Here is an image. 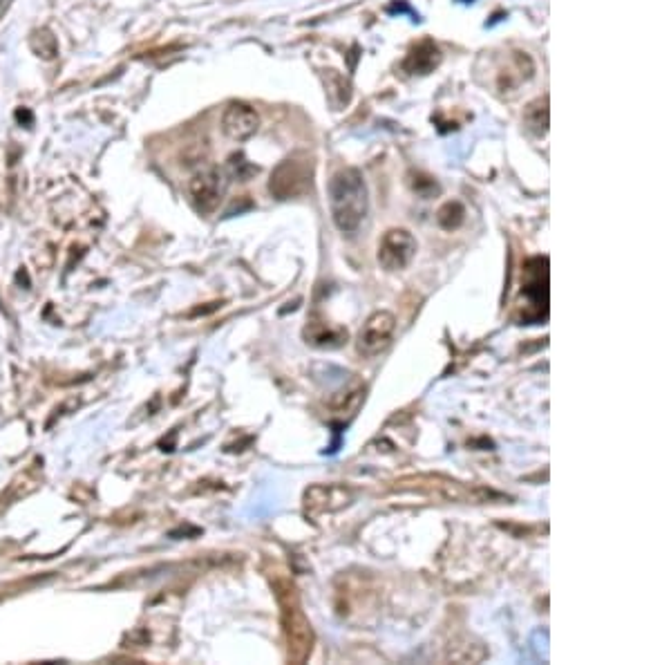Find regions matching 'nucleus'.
I'll list each match as a JSON object with an SVG mask.
<instances>
[{
	"instance_id": "f257e3e1",
	"label": "nucleus",
	"mask_w": 671,
	"mask_h": 665,
	"mask_svg": "<svg viewBox=\"0 0 671 665\" xmlns=\"http://www.w3.org/2000/svg\"><path fill=\"white\" fill-rule=\"evenodd\" d=\"M329 211L338 231L354 233L370 211V193L358 168H340L329 180Z\"/></svg>"
},
{
	"instance_id": "f03ea898",
	"label": "nucleus",
	"mask_w": 671,
	"mask_h": 665,
	"mask_svg": "<svg viewBox=\"0 0 671 665\" xmlns=\"http://www.w3.org/2000/svg\"><path fill=\"white\" fill-rule=\"evenodd\" d=\"M278 596L282 605V627H285L289 659L296 663H305L311 650H314V630H311V623L305 612L300 610L294 587L282 589Z\"/></svg>"
},
{
	"instance_id": "7ed1b4c3",
	"label": "nucleus",
	"mask_w": 671,
	"mask_h": 665,
	"mask_svg": "<svg viewBox=\"0 0 671 665\" xmlns=\"http://www.w3.org/2000/svg\"><path fill=\"white\" fill-rule=\"evenodd\" d=\"M522 298L526 301L522 321L526 325L546 321L548 316V256H533L522 267Z\"/></svg>"
},
{
	"instance_id": "20e7f679",
	"label": "nucleus",
	"mask_w": 671,
	"mask_h": 665,
	"mask_svg": "<svg viewBox=\"0 0 671 665\" xmlns=\"http://www.w3.org/2000/svg\"><path fill=\"white\" fill-rule=\"evenodd\" d=\"M314 164L307 157H287L276 166L269 180V193L276 200H294L311 189Z\"/></svg>"
},
{
	"instance_id": "39448f33",
	"label": "nucleus",
	"mask_w": 671,
	"mask_h": 665,
	"mask_svg": "<svg viewBox=\"0 0 671 665\" xmlns=\"http://www.w3.org/2000/svg\"><path fill=\"white\" fill-rule=\"evenodd\" d=\"M226 186H229V175L217 166H204L200 171L191 175L186 184L188 200H191L193 209L197 213H213L220 206Z\"/></svg>"
},
{
	"instance_id": "423d86ee",
	"label": "nucleus",
	"mask_w": 671,
	"mask_h": 665,
	"mask_svg": "<svg viewBox=\"0 0 671 665\" xmlns=\"http://www.w3.org/2000/svg\"><path fill=\"white\" fill-rule=\"evenodd\" d=\"M396 332V316L387 309H378L363 323L361 332H358L356 350L363 354L365 359H374L383 354L394 339Z\"/></svg>"
},
{
	"instance_id": "0eeeda50",
	"label": "nucleus",
	"mask_w": 671,
	"mask_h": 665,
	"mask_svg": "<svg viewBox=\"0 0 671 665\" xmlns=\"http://www.w3.org/2000/svg\"><path fill=\"white\" fill-rule=\"evenodd\" d=\"M417 238L408 229H390L378 242V265L385 271H403L417 256Z\"/></svg>"
},
{
	"instance_id": "6e6552de",
	"label": "nucleus",
	"mask_w": 671,
	"mask_h": 665,
	"mask_svg": "<svg viewBox=\"0 0 671 665\" xmlns=\"http://www.w3.org/2000/svg\"><path fill=\"white\" fill-rule=\"evenodd\" d=\"M222 130L231 142H247L260 130V115L249 103L233 101L222 115Z\"/></svg>"
},
{
	"instance_id": "1a4fd4ad",
	"label": "nucleus",
	"mask_w": 671,
	"mask_h": 665,
	"mask_svg": "<svg viewBox=\"0 0 671 665\" xmlns=\"http://www.w3.org/2000/svg\"><path fill=\"white\" fill-rule=\"evenodd\" d=\"M352 502V491L338 484H318L305 491V507L309 513H334Z\"/></svg>"
},
{
	"instance_id": "9d476101",
	"label": "nucleus",
	"mask_w": 671,
	"mask_h": 665,
	"mask_svg": "<svg viewBox=\"0 0 671 665\" xmlns=\"http://www.w3.org/2000/svg\"><path fill=\"white\" fill-rule=\"evenodd\" d=\"M443 61L441 48L432 39H423L417 45H412L403 61V72L412 74V77H428L434 70L439 68Z\"/></svg>"
},
{
	"instance_id": "9b49d317",
	"label": "nucleus",
	"mask_w": 671,
	"mask_h": 665,
	"mask_svg": "<svg viewBox=\"0 0 671 665\" xmlns=\"http://www.w3.org/2000/svg\"><path fill=\"white\" fill-rule=\"evenodd\" d=\"M305 341L314 348H323V350H334L340 348V345L347 343V330L345 327H338L334 323L325 321L320 316H311L305 327Z\"/></svg>"
},
{
	"instance_id": "f8f14e48",
	"label": "nucleus",
	"mask_w": 671,
	"mask_h": 665,
	"mask_svg": "<svg viewBox=\"0 0 671 665\" xmlns=\"http://www.w3.org/2000/svg\"><path fill=\"white\" fill-rule=\"evenodd\" d=\"M535 74V63L526 52H513L510 54V68L499 72L497 77V88L506 90H517L522 83L531 81Z\"/></svg>"
},
{
	"instance_id": "ddd939ff",
	"label": "nucleus",
	"mask_w": 671,
	"mask_h": 665,
	"mask_svg": "<svg viewBox=\"0 0 671 665\" xmlns=\"http://www.w3.org/2000/svg\"><path fill=\"white\" fill-rule=\"evenodd\" d=\"M524 126L535 137H544L548 133V126H551V103H548V95L533 99L524 108Z\"/></svg>"
},
{
	"instance_id": "4468645a",
	"label": "nucleus",
	"mask_w": 671,
	"mask_h": 665,
	"mask_svg": "<svg viewBox=\"0 0 671 665\" xmlns=\"http://www.w3.org/2000/svg\"><path fill=\"white\" fill-rule=\"evenodd\" d=\"M30 50L39 56L41 61H54L59 56V39H56L52 30L39 27L30 34Z\"/></svg>"
},
{
	"instance_id": "2eb2a0df",
	"label": "nucleus",
	"mask_w": 671,
	"mask_h": 665,
	"mask_svg": "<svg viewBox=\"0 0 671 665\" xmlns=\"http://www.w3.org/2000/svg\"><path fill=\"white\" fill-rule=\"evenodd\" d=\"M463 220H466V206H463L459 200H450L446 204H441V209L437 211V224L443 231H457Z\"/></svg>"
},
{
	"instance_id": "dca6fc26",
	"label": "nucleus",
	"mask_w": 671,
	"mask_h": 665,
	"mask_svg": "<svg viewBox=\"0 0 671 665\" xmlns=\"http://www.w3.org/2000/svg\"><path fill=\"white\" fill-rule=\"evenodd\" d=\"M327 95L332 99L336 110L345 108L352 99V86L345 77H340L336 70H327Z\"/></svg>"
},
{
	"instance_id": "f3484780",
	"label": "nucleus",
	"mask_w": 671,
	"mask_h": 665,
	"mask_svg": "<svg viewBox=\"0 0 671 665\" xmlns=\"http://www.w3.org/2000/svg\"><path fill=\"white\" fill-rule=\"evenodd\" d=\"M226 175L235 177L240 182H249L253 175H258V166H253L242 153H235L229 157V166H226Z\"/></svg>"
},
{
	"instance_id": "a211bd4d",
	"label": "nucleus",
	"mask_w": 671,
	"mask_h": 665,
	"mask_svg": "<svg viewBox=\"0 0 671 665\" xmlns=\"http://www.w3.org/2000/svg\"><path fill=\"white\" fill-rule=\"evenodd\" d=\"M410 186H412L414 193L421 195V198H432V195H437L441 191V186L437 184L434 177L419 173V171L410 175Z\"/></svg>"
},
{
	"instance_id": "6ab92c4d",
	"label": "nucleus",
	"mask_w": 671,
	"mask_h": 665,
	"mask_svg": "<svg viewBox=\"0 0 671 665\" xmlns=\"http://www.w3.org/2000/svg\"><path fill=\"white\" fill-rule=\"evenodd\" d=\"M387 12H390V14H410L412 16V21H421V18H419V14H414L412 12V9H410V5L408 3H405V0H396V3L394 5H390V7H387Z\"/></svg>"
},
{
	"instance_id": "aec40b11",
	"label": "nucleus",
	"mask_w": 671,
	"mask_h": 665,
	"mask_svg": "<svg viewBox=\"0 0 671 665\" xmlns=\"http://www.w3.org/2000/svg\"><path fill=\"white\" fill-rule=\"evenodd\" d=\"M16 121H18V124H25V128H30V126H34V115H32V112L30 110H27V108H18L16 110Z\"/></svg>"
},
{
	"instance_id": "412c9836",
	"label": "nucleus",
	"mask_w": 671,
	"mask_h": 665,
	"mask_svg": "<svg viewBox=\"0 0 671 665\" xmlns=\"http://www.w3.org/2000/svg\"><path fill=\"white\" fill-rule=\"evenodd\" d=\"M459 3H463V5H470V3H475V0H459Z\"/></svg>"
}]
</instances>
